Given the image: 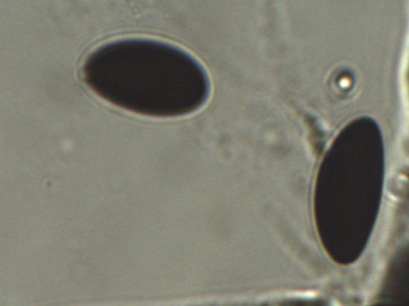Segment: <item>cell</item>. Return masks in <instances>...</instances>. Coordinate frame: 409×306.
I'll use <instances>...</instances> for the list:
<instances>
[{"label":"cell","instance_id":"cell-1","mask_svg":"<svg viewBox=\"0 0 409 306\" xmlns=\"http://www.w3.org/2000/svg\"><path fill=\"white\" fill-rule=\"evenodd\" d=\"M87 84L104 99L135 113L179 116L199 108L210 90L207 75L184 51L164 42L127 39L103 46L84 66Z\"/></svg>","mask_w":409,"mask_h":306}]
</instances>
